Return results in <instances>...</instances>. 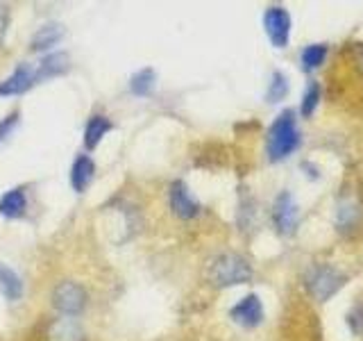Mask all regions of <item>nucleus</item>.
Listing matches in <instances>:
<instances>
[{
    "instance_id": "6",
    "label": "nucleus",
    "mask_w": 363,
    "mask_h": 341,
    "mask_svg": "<svg viewBox=\"0 0 363 341\" xmlns=\"http://www.w3.org/2000/svg\"><path fill=\"white\" fill-rule=\"evenodd\" d=\"M272 221H275L277 230L281 234H291L298 227V205H295L291 193H279L275 200V207H272Z\"/></svg>"
},
{
    "instance_id": "1",
    "label": "nucleus",
    "mask_w": 363,
    "mask_h": 341,
    "mask_svg": "<svg viewBox=\"0 0 363 341\" xmlns=\"http://www.w3.org/2000/svg\"><path fill=\"white\" fill-rule=\"evenodd\" d=\"M298 146H300L298 121H295V114L286 109L279 114L268 130V157L272 162H279V159H286L291 153L298 151Z\"/></svg>"
},
{
    "instance_id": "21",
    "label": "nucleus",
    "mask_w": 363,
    "mask_h": 341,
    "mask_svg": "<svg viewBox=\"0 0 363 341\" xmlns=\"http://www.w3.org/2000/svg\"><path fill=\"white\" fill-rule=\"evenodd\" d=\"M16 123H18V112H14V114H9L7 119H3L0 121V144H3L7 136L11 134V130L16 128Z\"/></svg>"
},
{
    "instance_id": "7",
    "label": "nucleus",
    "mask_w": 363,
    "mask_h": 341,
    "mask_svg": "<svg viewBox=\"0 0 363 341\" xmlns=\"http://www.w3.org/2000/svg\"><path fill=\"white\" fill-rule=\"evenodd\" d=\"M34 85H39L37 64H34V66L23 64L7 80L0 82V96H16V94H23V91H28Z\"/></svg>"
},
{
    "instance_id": "17",
    "label": "nucleus",
    "mask_w": 363,
    "mask_h": 341,
    "mask_svg": "<svg viewBox=\"0 0 363 341\" xmlns=\"http://www.w3.org/2000/svg\"><path fill=\"white\" fill-rule=\"evenodd\" d=\"M327 60V45L325 43H313V45H306L300 55V62L304 71H313L323 62Z\"/></svg>"
},
{
    "instance_id": "13",
    "label": "nucleus",
    "mask_w": 363,
    "mask_h": 341,
    "mask_svg": "<svg viewBox=\"0 0 363 341\" xmlns=\"http://www.w3.org/2000/svg\"><path fill=\"white\" fill-rule=\"evenodd\" d=\"M109 130H111V121L107 117H91L84 130V146L89 151H94Z\"/></svg>"
},
{
    "instance_id": "9",
    "label": "nucleus",
    "mask_w": 363,
    "mask_h": 341,
    "mask_svg": "<svg viewBox=\"0 0 363 341\" xmlns=\"http://www.w3.org/2000/svg\"><path fill=\"white\" fill-rule=\"evenodd\" d=\"M170 210H173L179 219H193V216H198L200 212L198 200L191 196L186 185L179 180L170 185Z\"/></svg>"
},
{
    "instance_id": "10",
    "label": "nucleus",
    "mask_w": 363,
    "mask_h": 341,
    "mask_svg": "<svg viewBox=\"0 0 363 341\" xmlns=\"http://www.w3.org/2000/svg\"><path fill=\"white\" fill-rule=\"evenodd\" d=\"M94 173H96L94 159H91L89 155H79L75 159L73 168H71V185H73V189L77 193H82L91 185V180H94Z\"/></svg>"
},
{
    "instance_id": "12",
    "label": "nucleus",
    "mask_w": 363,
    "mask_h": 341,
    "mask_svg": "<svg viewBox=\"0 0 363 341\" xmlns=\"http://www.w3.org/2000/svg\"><path fill=\"white\" fill-rule=\"evenodd\" d=\"M82 339H84L82 330L68 316L57 318L48 330V341H82Z\"/></svg>"
},
{
    "instance_id": "5",
    "label": "nucleus",
    "mask_w": 363,
    "mask_h": 341,
    "mask_svg": "<svg viewBox=\"0 0 363 341\" xmlns=\"http://www.w3.org/2000/svg\"><path fill=\"white\" fill-rule=\"evenodd\" d=\"M264 28L270 43L275 48H284L291 37V14L284 7H268L264 14Z\"/></svg>"
},
{
    "instance_id": "18",
    "label": "nucleus",
    "mask_w": 363,
    "mask_h": 341,
    "mask_svg": "<svg viewBox=\"0 0 363 341\" xmlns=\"http://www.w3.org/2000/svg\"><path fill=\"white\" fill-rule=\"evenodd\" d=\"M152 87H155V71H152V68H143V71L132 75V82H130L132 94L147 96L152 91Z\"/></svg>"
},
{
    "instance_id": "2",
    "label": "nucleus",
    "mask_w": 363,
    "mask_h": 341,
    "mask_svg": "<svg viewBox=\"0 0 363 341\" xmlns=\"http://www.w3.org/2000/svg\"><path fill=\"white\" fill-rule=\"evenodd\" d=\"M209 280L216 287H234V284H243L252 280V266L241 255L225 253L218 255L209 266Z\"/></svg>"
},
{
    "instance_id": "16",
    "label": "nucleus",
    "mask_w": 363,
    "mask_h": 341,
    "mask_svg": "<svg viewBox=\"0 0 363 341\" xmlns=\"http://www.w3.org/2000/svg\"><path fill=\"white\" fill-rule=\"evenodd\" d=\"M0 289H3L7 301H18L23 293V282L14 271L0 264Z\"/></svg>"
},
{
    "instance_id": "23",
    "label": "nucleus",
    "mask_w": 363,
    "mask_h": 341,
    "mask_svg": "<svg viewBox=\"0 0 363 341\" xmlns=\"http://www.w3.org/2000/svg\"><path fill=\"white\" fill-rule=\"evenodd\" d=\"M7 21H9V11L5 5H0V43H3L5 30H7Z\"/></svg>"
},
{
    "instance_id": "3",
    "label": "nucleus",
    "mask_w": 363,
    "mask_h": 341,
    "mask_svg": "<svg viewBox=\"0 0 363 341\" xmlns=\"http://www.w3.org/2000/svg\"><path fill=\"white\" fill-rule=\"evenodd\" d=\"M343 284H345L343 273H338L334 266L315 264L309 269V273H306V289H309V293L320 303L332 298Z\"/></svg>"
},
{
    "instance_id": "22",
    "label": "nucleus",
    "mask_w": 363,
    "mask_h": 341,
    "mask_svg": "<svg viewBox=\"0 0 363 341\" xmlns=\"http://www.w3.org/2000/svg\"><path fill=\"white\" fill-rule=\"evenodd\" d=\"M347 321H350V328L354 330L357 335H363V305H359L357 310L347 316Z\"/></svg>"
},
{
    "instance_id": "8",
    "label": "nucleus",
    "mask_w": 363,
    "mask_h": 341,
    "mask_svg": "<svg viewBox=\"0 0 363 341\" xmlns=\"http://www.w3.org/2000/svg\"><path fill=\"white\" fill-rule=\"evenodd\" d=\"M232 318L243 328H257L264 318V305H261L259 296L250 293L245 298L232 307Z\"/></svg>"
},
{
    "instance_id": "4",
    "label": "nucleus",
    "mask_w": 363,
    "mask_h": 341,
    "mask_svg": "<svg viewBox=\"0 0 363 341\" xmlns=\"http://www.w3.org/2000/svg\"><path fill=\"white\" fill-rule=\"evenodd\" d=\"M84 303H86V293L75 282H60L52 291V305L66 316L79 314L84 310Z\"/></svg>"
},
{
    "instance_id": "15",
    "label": "nucleus",
    "mask_w": 363,
    "mask_h": 341,
    "mask_svg": "<svg viewBox=\"0 0 363 341\" xmlns=\"http://www.w3.org/2000/svg\"><path fill=\"white\" fill-rule=\"evenodd\" d=\"M66 66H68V57L62 55V53H57V55H48L45 60H41L37 64V77H39V82L45 77H52V75H60L66 71Z\"/></svg>"
},
{
    "instance_id": "20",
    "label": "nucleus",
    "mask_w": 363,
    "mask_h": 341,
    "mask_svg": "<svg viewBox=\"0 0 363 341\" xmlns=\"http://www.w3.org/2000/svg\"><path fill=\"white\" fill-rule=\"evenodd\" d=\"M286 91H289L286 77H284L281 73L272 75V82H270V89H268V100L270 102H277V100H281L284 96H286Z\"/></svg>"
},
{
    "instance_id": "19",
    "label": "nucleus",
    "mask_w": 363,
    "mask_h": 341,
    "mask_svg": "<svg viewBox=\"0 0 363 341\" xmlns=\"http://www.w3.org/2000/svg\"><path fill=\"white\" fill-rule=\"evenodd\" d=\"M318 102H320V85L318 82H309V87H306L304 91V98H302V117H311V114L315 112Z\"/></svg>"
},
{
    "instance_id": "14",
    "label": "nucleus",
    "mask_w": 363,
    "mask_h": 341,
    "mask_svg": "<svg viewBox=\"0 0 363 341\" xmlns=\"http://www.w3.org/2000/svg\"><path fill=\"white\" fill-rule=\"evenodd\" d=\"M64 37V28L60 23H50V26H43L39 28V32L32 37V50H48L50 45H55Z\"/></svg>"
},
{
    "instance_id": "11",
    "label": "nucleus",
    "mask_w": 363,
    "mask_h": 341,
    "mask_svg": "<svg viewBox=\"0 0 363 341\" xmlns=\"http://www.w3.org/2000/svg\"><path fill=\"white\" fill-rule=\"evenodd\" d=\"M28 210V198L23 189H11L0 198V216L5 219H21Z\"/></svg>"
}]
</instances>
